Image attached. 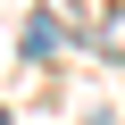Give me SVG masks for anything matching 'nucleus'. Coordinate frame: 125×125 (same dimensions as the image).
Returning a JSON list of instances; mask_svg holds the SVG:
<instances>
[{"mask_svg": "<svg viewBox=\"0 0 125 125\" xmlns=\"http://www.w3.org/2000/svg\"><path fill=\"white\" fill-rule=\"evenodd\" d=\"M0 125H9V108H0Z\"/></svg>", "mask_w": 125, "mask_h": 125, "instance_id": "nucleus-1", "label": "nucleus"}]
</instances>
